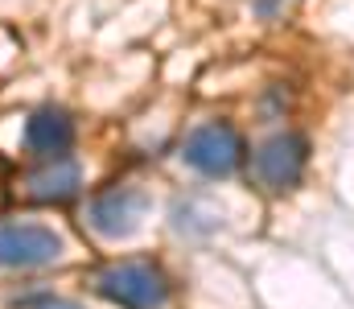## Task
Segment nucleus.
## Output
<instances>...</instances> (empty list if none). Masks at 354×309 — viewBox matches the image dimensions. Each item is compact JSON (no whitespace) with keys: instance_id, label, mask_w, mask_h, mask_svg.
Masks as SVG:
<instances>
[{"instance_id":"1","label":"nucleus","mask_w":354,"mask_h":309,"mask_svg":"<svg viewBox=\"0 0 354 309\" xmlns=\"http://www.w3.org/2000/svg\"><path fill=\"white\" fill-rule=\"evenodd\" d=\"M95 293L115 309H165L174 285L161 264L153 260H120L95 277Z\"/></svg>"},{"instance_id":"2","label":"nucleus","mask_w":354,"mask_h":309,"mask_svg":"<svg viewBox=\"0 0 354 309\" xmlns=\"http://www.w3.org/2000/svg\"><path fill=\"white\" fill-rule=\"evenodd\" d=\"M181 161L202 178H231L248 161V140L231 120H206L181 140Z\"/></svg>"},{"instance_id":"3","label":"nucleus","mask_w":354,"mask_h":309,"mask_svg":"<svg viewBox=\"0 0 354 309\" xmlns=\"http://www.w3.org/2000/svg\"><path fill=\"white\" fill-rule=\"evenodd\" d=\"M66 256V239L46 223H0V268L4 272H37Z\"/></svg>"},{"instance_id":"4","label":"nucleus","mask_w":354,"mask_h":309,"mask_svg":"<svg viewBox=\"0 0 354 309\" xmlns=\"http://www.w3.org/2000/svg\"><path fill=\"white\" fill-rule=\"evenodd\" d=\"M309 169V136L301 132H276L252 157V174L268 194H292L305 182Z\"/></svg>"},{"instance_id":"5","label":"nucleus","mask_w":354,"mask_h":309,"mask_svg":"<svg viewBox=\"0 0 354 309\" xmlns=\"http://www.w3.org/2000/svg\"><path fill=\"white\" fill-rule=\"evenodd\" d=\"M153 210L149 190L140 186H107L87 203V227L99 239H132Z\"/></svg>"},{"instance_id":"6","label":"nucleus","mask_w":354,"mask_h":309,"mask_svg":"<svg viewBox=\"0 0 354 309\" xmlns=\"http://www.w3.org/2000/svg\"><path fill=\"white\" fill-rule=\"evenodd\" d=\"M75 136H79V124L75 115L62 107V103H41L25 115V128H21V149L37 161L46 157H62L75 149Z\"/></svg>"},{"instance_id":"7","label":"nucleus","mask_w":354,"mask_h":309,"mask_svg":"<svg viewBox=\"0 0 354 309\" xmlns=\"http://www.w3.org/2000/svg\"><path fill=\"white\" fill-rule=\"evenodd\" d=\"M79 190H83V169H79V161L71 153L37 161L21 182V194L29 203H46V206L71 203V198H79Z\"/></svg>"},{"instance_id":"8","label":"nucleus","mask_w":354,"mask_h":309,"mask_svg":"<svg viewBox=\"0 0 354 309\" xmlns=\"http://www.w3.org/2000/svg\"><path fill=\"white\" fill-rule=\"evenodd\" d=\"M174 227L181 235H210L218 227V210L202 203V198H177L174 203Z\"/></svg>"},{"instance_id":"9","label":"nucleus","mask_w":354,"mask_h":309,"mask_svg":"<svg viewBox=\"0 0 354 309\" xmlns=\"http://www.w3.org/2000/svg\"><path fill=\"white\" fill-rule=\"evenodd\" d=\"M17 306H25V309H87L83 301H75V297H58V293H37V297H21Z\"/></svg>"}]
</instances>
